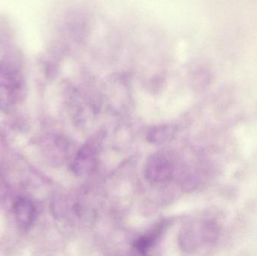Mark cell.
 <instances>
[{
    "instance_id": "1",
    "label": "cell",
    "mask_w": 257,
    "mask_h": 256,
    "mask_svg": "<svg viewBox=\"0 0 257 256\" xmlns=\"http://www.w3.org/2000/svg\"><path fill=\"white\" fill-rule=\"evenodd\" d=\"M27 84L20 65L10 60L0 63V110L12 112L27 96Z\"/></svg>"
},
{
    "instance_id": "2",
    "label": "cell",
    "mask_w": 257,
    "mask_h": 256,
    "mask_svg": "<svg viewBox=\"0 0 257 256\" xmlns=\"http://www.w3.org/2000/svg\"><path fill=\"white\" fill-rule=\"evenodd\" d=\"M172 169L170 162L160 155L152 156L146 166V177L151 183H164L170 178Z\"/></svg>"
},
{
    "instance_id": "3",
    "label": "cell",
    "mask_w": 257,
    "mask_h": 256,
    "mask_svg": "<svg viewBox=\"0 0 257 256\" xmlns=\"http://www.w3.org/2000/svg\"><path fill=\"white\" fill-rule=\"evenodd\" d=\"M14 211L20 228L28 229L36 216V207L33 201L27 198H19L14 205Z\"/></svg>"
},
{
    "instance_id": "4",
    "label": "cell",
    "mask_w": 257,
    "mask_h": 256,
    "mask_svg": "<svg viewBox=\"0 0 257 256\" xmlns=\"http://www.w3.org/2000/svg\"><path fill=\"white\" fill-rule=\"evenodd\" d=\"M94 162V152L92 150L91 147L86 146L80 150L79 153L74 159L72 168L74 172L82 175V174H87L93 170Z\"/></svg>"
},
{
    "instance_id": "5",
    "label": "cell",
    "mask_w": 257,
    "mask_h": 256,
    "mask_svg": "<svg viewBox=\"0 0 257 256\" xmlns=\"http://www.w3.org/2000/svg\"><path fill=\"white\" fill-rule=\"evenodd\" d=\"M175 132L176 129L175 126L170 125L157 126L151 131L148 135V140L155 144H162L170 140Z\"/></svg>"
},
{
    "instance_id": "6",
    "label": "cell",
    "mask_w": 257,
    "mask_h": 256,
    "mask_svg": "<svg viewBox=\"0 0 257 256\" xmlns=\"http://www.w3.org/2000/svg\"><path fill=\"white\" fill-rule=\"evenodd\" d=\"M157 237V233H154V234H151V235L142 237V238L139 239V240L135 243V247L140 252H145V251L148 250V249L152 246Z\"/></svg>"
},
{
    "instance_id": "7",
    "label": "cell",
    "mask_w": 257,
    "mask_h": 256,
    "mask_svg": "<svg viewBox=\"0 0 257 256\" xmlns=\"http://www.w3.org/2000/svg\"><path fill=\"white\" fill-rule=\"evenodd\" d=\"M7 192V184H6L4 178L0 175V200L3 199L6 196Z\"/></svg>"
}]
</instances>
